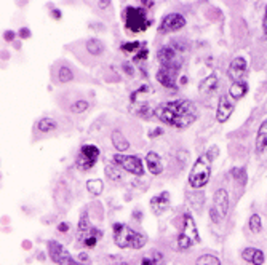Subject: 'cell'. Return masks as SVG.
Instances as JSON below:
<instances>
[{"label": "cell", "instance_id": "cell-1", "mask_svg": "<svg viewBox=\"0 0 267 265\" xmlns=\"http://www.w3.org/2000/svg\"><path fill=\"white\" fill-rule=\"evenodd\" d=\"M154 115L168 127L186 130L199 118V109L189 99H176L159 104L154 109Z\"/></svg>", "mask_w": 267, "mask_h": 265}, {"label": "cell", "instance_id": "cell-2", "mask_svg": "<svg viewBox=\"0 0 267 265\" xmlns=\"http://www.w3.org/2000/svg\"><path fill=\"white\" fill-rule=\"evenodd\" d=\"M217 155V149L212 147L207 150L205 153L195 160V163L192 165V170L189 173V185L192 189H202L210 182V176H212V166H213V160Z\"/></svg>", "mask_w": 267, "mask_h": 265}, {"label": "cell", "instance_id": "cell-3", "mask_svg": "<svg viewBox=\"0 0 267 265\" xmlns=\"http://www.w3.org/2000/svg\"><path fill=\"white\" fill-rule=\"evenodd\" d=\"M114 233V243L120 249H141L147 243V236L136 232L135 228L128 227L126 224H114L112 225Z\"/></svg>", "mask_w": 267, "mask_h": 265}, {"label": "cell", "instance_id": "cell-4", "mask_svg": "<svg viewBox=\"0 0 267 265\" xmlns=\"http://www.w3.org/2000/svg\"><path fill=\"white\" fill-rule=\"evenodd\" d=\"M125 27L133 34H141L149 29L151 21L147 19V11L139 6H126L123 10Z\"/></svg>", "mask_w": 267, "mask_h": 265}, {"label": "cell", "instance_id": "cell-5", "mask_svg": "<svg viewBox=\"0 0 267 265\" xmlns=\"http://www.w3.org/2000/svg\"><path fill=\"white\" fill-rule=\"evenodd\" d=\"M200 233L197 230L195 219L192 218L191 213H184V218H182V227L181 232L178 235V248L179 249H191L194 245H199Z\"/></svg>", "mask_w": 267, "mask_h": 265}, {"label": "cell", "instance_id": "cell-6", "mask_svg": "<svg viewBox=\"0 0 267 265\" xmlns=\"http://www.w3.org/2000/svg\"><path fill=\"white\" fill-rule=\"evenodd\" d=\"M101 236H103V232L100 228L91 225L88 213L83 211L80 216L79 225H77V240L82 241V245L85 248H95Z\"/></svg>", "mask_w": 267, "mask_h": 265}, {"label": "cell", "instance_id": "cell-7", "mask_svg": "<svg viewBox=\"0 0 267 265\" xmlns=\"http://www.w3.org/2000/svg\"><path fill=\"white\" fill-rule=\"evenodd\" d=\"M79 50L80 51H75V54L79 56L85 64H91V61L95 59H100L104 53H106L107 46L106 44L101 40V39H96V37H90L87 40H83L79 44Z\"/></svg>", "mask_w": 267, "mask_h": 265}, {"label": "cell", "instance_id": "cell-8", "mask_svg": "<svg viewBox=\"0 0 267 265\" xmlns=\"http://www.w3.org/2000/svg\"><path fill=\"white\" fill-rule=\"evenodd\" d=\"M149 94H151V87L143 85L138 89H135L130 94V110H133L136 115L143 118H149L154 110L149 107Z\"/></svg>", "mask_w": 267, "mask_h": 265}, {"label": "cell", "instance_id": "cell-9", "mask_svg": "<svg viewBox=\"0 0 267 265\" xmlns=\"http://www.w3.org/2000/svg\"><path fill=\"white\" fill-rule=\"evenodd\" d=\"M229 211V193L226 189H217L213 195V203L210 208V219L213 224H219L222 219H226Z\"/></svg>", "mask_w": 267, "mask_h": 265}, {"label": "cell", "instance_id": "cell-10", "mask_svg": "<svg viewBox=\"0 0 267 265\" xmlns=\"http://www.w3.org/2000/svg\"><path fill=\"white\" fill-rule=\"evenodd\" d=\"M182 64H170V66H160L159 71L156 74V79L160 83L161 87L166 88V89H173L176 91L178 89V75L181 71Z\"/></svg>", "mask_w": 267, "mask_h": 265}, {"label": "cell", "instance_id": "cell-11", "mask_svg": "<svg viewBox=\"0 0 267 265\" xmlns=\"http://www.w3.org/2000/svg\"><path fill=\"white\" fill-rule=\"evenodd\" d=\"M77 79L75 69L66 61H58L52 66V82L54 85H67Z\"/></svg>", "mask_w": 267, "mask_h": 265}, {"label": "cell", "instance_id": "cell-12", "mask_svg": "<svg viewBox=\"0 0 267 265\" xmlns=\"http://www.w3.org/2000/svg\"><path fill=\"white\" fill-rule=\"evenodd\" d=\"M112 160L120 166V168L130 174H135V176L141 177L144 176V165L143 160L136 155H126V153H115Z\"/></svg>", "mask_w": 267, "mask_h": 265}, {"label": "cell", "instance_id": "cell-13", "mask_svg": "<svg viewBox=\"0 0 267 265\" xmlns=\"http://www.w3.org/2000/svg\"><path fill=\"white\" fill-rule=\"evenodd\" d=\"M48 254H50V259L58 265H87L80 261H75L71 253L59 241L54 240L48 241Z\"/></svg>", "mask_w": 267, "mask_h": 265}, {"label": "cell", "instance_id": "cell-14", "mask_svg": "<svg viewBox=\"0 0 267 265\" xmlns=\"http://www.w3.org/2000/svg\"><path fill=\"white\" fill-rule=\"evenodd\" d=\"M100 149L96 147L93 144H83L80 147V152H79V157H77V168L80 171H88L91 170L93 166L96 165L98 158H100Z\"/></svg>", "mask_w": 267, "mask_h": 265}, {"label": "cell", "instance_id": "cell-15", "mask_svg": "<svg viewBox=\"0 0 267 265\" xmlns=\"http://www.w3.org/2000/svg\"><path fill=\"white\" fill-rule=\"evenodd\" d=\"M186 26V18L181 15V13H168L163 18H161L159 24V34H173L181 31L182 27Z\"/></svg>", "mask_w": 267, "mask_h": 265}, {"label": "cell", "instance_id": "cell-16", "mask_svg": "<svg viewBox=\"0 0 267 265\" xmlns=\"http://www.w3.org/2000/svg\"><path fill=\"white\" fill-rule=\"evenodd\" d=\"M248 72V62L245 58L238 56V58H234L230 61V64L227 67V77L234 82H243L245 75Z\"/></svg>", "mask_w": 267, "mask_h": 265}, {"label": "cell", "instance_id": "cell-17", "mask_svg": "<svg viewBox=\"0 0 267 265\" xmlns=\"http://www.w3.org/2000/svg\"><path fill=\"white\" fill-rule=\"evenodd\" d=\"M157 61L160 66H170V64H182V59L179 58V51H176L171 45L161 46L157 51Z\"/></svg>", "mask_w": 267, "mask_h": 265}, {"label": "cell", "instance_id": "cell-18", "mask_svg": "<svg viewBox=\"0 0 267 265\" xmlns=\"http://www.w3.org/2000/svg\"><path fill=\"white\" fill-rule=\"evenodd\" d=\"M232 114H234V102L230 101L229 96H221L216 107V120L219 123H226Z\"/></svg>", "mask_w": 267, "mask_h": 265}, {"label": "cell", "instance_id": "cell-19", "mask_svg": "<svg viewBox=\"0 0 267 265\" xmlns=\"http://www.w3.org/2000/svg\"><path fill=\"white\" fill-rule=\"evenodd\" d=\"M151 211L156 216H161L163 213H166V209L170 208V192H160L159 195L151 198Z\"/></svg>", "mask_w": 267, "mask_h": 265}, {"label": "cell", "instance_id": "cell-20", "mask_svg": "<svg viewBox=\"0 0 267 265\" xmlns=\"http://www.w3.org/2000/svg\"><path fill=\"white\" fill-rule=\"evenodd\" d=\"M58 128H59L58 120H54L52 117H42L37 120L36 127H34V131H36V134L47 136V134H52V132H56Z\"/></svg>", "mask_w": 267, "mask_h": 265}, {"label": "cell", "instance_id": "cell-21", "mask_svg": "<svg viewBox=\"0 0 267 265\" xmlns=\"http://www.w3.org/2000/svg\"><path fill=\"white\" fill-rule=\"evenodd\" d=\"M146 166L152 176H160L163 173V162H161V157L157 152H147L146 155Z\"/></svg>", "mask_w": 267, "mask_h": 265}, {"label": "cell", "instance_id": "cell-22", "mask_svg": "<svg viewBox=\"0 0 267 265\" xmlns=\"http://www.w3.org/2000/svg\"><path fill=\"white\" fill-rule=\"evenodd\" d=\"M110 141H112V145H114V149L118 152V153H123V152H128L131 149V142L130 139L126 137L120 130H114L110 134Z\"/></svg>", "mask_w": 267, "mask_h": 265}, {"label": "cell", "instance_id": "cell-23", "mask_svg": "<svg viewBox=\"0 0 267 265\" xmlns=\"http://www.w3.org/2000/svg\"><path fill=\"white\" fill-rule=\"evenodd\" d=\"M242 259L245 262H250L251 265H263L266 257L264 253L261 249H256V248H247L242 251Z\"/></svg>", "mask_w": 267, "mask_h": 265}, {"label": "cell", "instance_id": "cell-24", "mask_svg": "<svg viewBox=\"0 0 267 265\" xmlns=\"http://www.w3.org/2000/svg\"><path fill=\"white\" fill-rule=\"evenodd\" d=\"M104 174H106V177L110 180V182H114V184H118V182H122V180H123L122 168L114 162V160L106 165V168H104Z\"/></svg>", "mask_w": 267, "mask_h": 265}, {"label": "cell", "instance_id": "cell-25", "mask_svg": "<svg viewBox=\"0 0 267 265\" xmlns=\"http://www.w3.org/2000/svg\"><path fill=\"white\" fill-rule=\"evenodd\" d=\"M217 83H219V79H217L216 74H210L208 77H205L200 83H199V93L200 94H210L213 93L217 88Z\"/></svg>", "mask_w": 267, "mask_h": 265}, {"label": "cell", "instance_id": "cell-26", "mask_svg": "<svg viewBox=\"0 0 267 265\" xmlns=\"http://www.w3.org/2000/svg\"><path fill=\"white\" fill-rule=\"evenodd\" d=\"M248 93V83L245 82H234L229 88V97L232 101H240Z\"/></svg>", "mask_w": 267, "mask_h": 265}, {"label": "cell", "instance_id": "cell-27", "mask_svg": "<svg viewBox=\"0 0 267 265\" xmlns=\"http://www.w3.org/2000/svg\"><path fill=\"white\" fill-rule=\"evenodd\" d=\"M256 152L264 153L267 152V120L261 123V127L258 130L256 134Z\"/></svg>", "mask_w": 267, "mask_h": 265}, {"label": "cell", "instance_id": "cell-28", "mask_svg": "<svg viewBox=\"0 0 267 265\" xmlns=\"http://www.w3.org/2000/svg\"><path fill=\"white\" fill-rule=\"evenodd\" d=\"M90 109V102L87 99H75L72 101L71 106L67 107V110L74 115H80V114H85L87 110Z\"/></svg>", "mask_w": 267, "mask_h": 265}, {"label": "cell", "instance_id": "cell-29", "mask_svg": "<svg viewBox=\"0 0 267 265\" xmlns=\"http://www.w3.org/2000/svg\"><path fill=\"white\" fill-rule=\"evenodd\" d=\"M165 264V257L160 251H152L149 256L143 257L141 265H163Z\"/></svg>", "mask_w": 267, "mask_h": 265}, {"label": "cell", "instance_id": "cell-30", "mask_svg": "<svg viewBox=\"0 0 267 265\" xmlns=\"http://www.w3.org/2000/svg\"><path fill=\"white\" fill-rule=\"evenodd\" d=\"M87 190L98 197V195H101L103 190H104V180L103 179H90L87 182Z\"/></svg>", "mask_w": 267, "mask_h": 265}, {"label": "cell", "instance_id": "cell-31", "mask_svg": "<svg viewBox=\"0 0 267 265\" xmlns=\"http://www.w3.org/2000/svg\"><path fill=\"white\" fill-rule=\"evenodd\" d=\"M195 265H221V261L213 254H202L195 259Z\"/></svg>", "mask_w": 267, "mask_h": 265}, {"label": "cell", "instance_id": "cell-32", "mask_svg": "<svg viewBox=\"0 0 267 265\" xmlns=\"http://www.w3.org/2000/svg\"><path fill=\"white\" fill-rule=\"evenodd\" d=\"M141 48H143L141 42H138V40H135V42H126V44L122 45V51H123V53H128V54H136L139 50H141Z\"/></svg>", "mask_w": 267, "mask_h": 265}, {"label": "cell", "instance_id": "cell-33", "mask_svg": "<svg viewBox=\"0 0 267 265\" xmlns=\"http://www.w3.org/2000/svg\"><path fill=\"white\" fill-rule=\"evenodd\" d=\"M248 225H250V230H251L253 233H259V232H261V228H263L261 216H259V214H253L251 218H250Z\"/></svg>", "mask_w": 267, "mask_h": 265}, {"label": "cell", "instance_id": "cell-34", "mask_svg": "<svg viewBox=\"0 0 267 265\" xmlns=\"http://www.w3.org/2000/svg\"><path fill=\"white\" fill-rule=\"evenodd\" d=\"M230 176H234L235 180H238L240 184L247 182V174H245V168H234L230 171Z\"/></svg>", "mask_w": 267, "mask_h": 265}, {"label": "cell", "instance_id": "cell-35", "mask_svg": "<svg viewBox=\"0 0 267 265\" xmlns=\"http://www.w3.org/2000/svg\"><path fill=\"white\" fill-rule=\"evenodd\" d=\"M147 54H149V51L146 50V48H141L135 56H133V61L135 62H141V61H146L147 59Z\"/></svg>", "mask_w": 267, "mask_h": 265}, {"label": "cell", "instance_id": "cell-36", "mask_svg": "<svg viewBox=\"0 0 267 265\" xmlns=\"http://www.w3.org/2000/svg\"><path fill=\"white\" fill-rule=\"evenodd\" d=\"M122 69L126 72V75H130V77L135 75V69H133V66H130V62H123Z\"/></svg>", "mask_w": 267, "mask_h": 265}, {"label": "cell", "instance_id": "cell-37", "mask_svg": "<svg viewBox=\"0 0 267 265\" xmlns=\"http://www.w3.org/2000/svg\"><path fill=\"white\" fill-rule=\"evenodd\" d=\"M15 37H16V34L13 32V31H6V32H3V39H5L6 42H11Z\"/></svg>", "mask_w": 267, "mask_h": 265}, {"label": "cell", "instance_id": "cell-38", "mask_svg": "<svg viewBox=\"0 0 267 265\" xmlns=\"http://www.w3.org/2000/svg\"><path fill=\"white\" fill-rule=\"evenodd\" d=\"M69 228H71V224H66V222H62V224L58 225V230L61 233H64V232H69Z\"/></svg>", "mask_w": 267, "mask_h": 265}, {"label": "cell", "instance_id": "cell-39", "mask_svg": "<svg viewBox=\"0 0 267 265\" xmlns=\"http://www.w3.org/2000/svg\"><path fill=\"white\" fill-rule=\"evenodd\" d=\"M19 37H21V39H27V37H31V31H27L26 27H23V29L19 31Z\"/></svg>", "mask_w": 267, "mask_h": 265}, {"label": "cell", "instance_id": "cell-40", "mask_svg": "<svg viewBox=\"0 0 267 265\" xmlns=\"http://www.w3.org/2000/svg\"><path fill=\"white\" fill-rule=\"evenodd\" d=\"M263 31L267 36V5H266V13H264V19H263Z\"/></svg>", "mask_w": 267, "mask_h": 265}, {"label": "cell", "instance_id": "cell-41", "mask_svg": "<svg viewBox=\"0 0 267 265\" xmlns=\"http://www.w3.org/2000/svg\"><path fill=\"white\" fill-rule=\"evenodd\" d=\"M156 5V2H141V6L146 10V8H152V6Z\"/></svg>", "mask_w": 267, "mask_h": 265}, {"label": "cell", "instance_id": "cell-42", "mask_svg": "<svg viewBox=\"0 0 267 265\" xmlns=\"http://www.w3.org/2000/svg\"><path fill=\"white\" fill-rule=\"evenodd\" d=\"M159 134H161V130H160V128H159V130H154L149 136H151V137H154V136H159Z\"/></svg>", "mask_w": 267, "mask_h": 265}, {"label": "cell", "instance_id": "cell-43", "mask_svg": "<svg viewBox=\"0 0 267 265\" xmlns=\"http://www.w3.org/2000/svg\"><path fill=\"white\" fill-rule=\"evenodd\" d=\"M52 15H53V18H56V19H59V18H61V13H59V10H53Z\"/></svg>", "mask_w": 267, "mask_h": 265}, {"label": "cell", "instance_id": "cell-44", "mask_svg": "<svg viewBox=\"0 0 267 265\" xmlns=\"http://www.w3.org/2000/svg\"><path fill=\"white\" fill-rule=\"evenodd\" d=\"M79 261H85V262H87V261H88V257H87V254H85V253H82V254L79 256Z\"/></svg>", "mask_w": 267, "mask_h": 265}]
</instances>
